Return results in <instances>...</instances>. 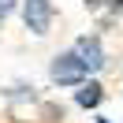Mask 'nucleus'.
I'll return each instance as SVG.
<instances>
[{"label": "nucleus", "instance_id": "1", "mask_svg": "<svg viewBox=\"0 0 123 123\" xmlns=\"http://www.w3.org/2000/svg\"><path fill=\"white\" fill-rule=\"evenodd\" d=\"M82 78H86V67L78 63L75 52H63V56L52 60V82H60V86H78Z\"/></svg>", "mask_w": 123, "mask_h": 123}, {"label": "nucleus", "instance_id": "2", "mask_svg": "<svg viewBox=\"0 0 123 123\" xmlns=\"http://www.w3.org/2000/svg\"><path fill=\"white\" fill-rule=\"evenodd\" d=\"M23 19L34 34H49V23H52V4L49 0H26L23 4Z\"/></svg>", "mask_w": 123, "mask_h": 123}, {"label": "nucleus", "instance_id": "3", "mask_svg": "<svg viewBox=\"0 0 123 123\" xmlns=\"http://www.w3.org/2000/svg\"><path fill=\"white\" fill-rule=\"evenodd\" d=\"M75 56H78V63L86 71H101L105 67V49H101L97 37H78L75 41Z\"/></svg>", "mask_w": 123, "mask_h": 123}, {"label": "nucleus", "instance_id": "4", "mask_svg": "<svg viewBox=\"0 0 123 123\" xmlns=\"http://www.w3.org/2000/svg\"><path fill=\"white\" fill-rule=\"evenodd\" d=\"M101 97H105V93H101L97 82H90V86H82V90H78V105H82V108H97Z\"/></svg>", "mask_w": 123, "mask_h": 123}, {"label": "nucleus", "instance_id": "5", "mask_svg": "<svg viewBox=\"0 0 123 123\" xmlns=\"http://www.w3.org/2000/svg\"><path fill=\"white\" fill-rule=\"evenodd\" d=\"M11 8H15V0H0V19L11 15Z\"/></svg>", "mask_w": 123, "mask_h": 123}, {"label": "nucleus", "instance_id": "6", "mask_svg": "<svg viewBox=\"0 0 123 123\" xmlns=\"http://www.w3.org/2000/svg\"><path fill=\"white\" fill-rule=\"evenodd\" d=\"M112 8H116V11H123V0H112Z\"/></svg>", "mask_w": 123, "mask_h": 123}, {"label": "nucleus", "instance_id": "7", "mask_svg": "<svg viewBox=\"0 0 123 123\" xmlns=\"http://www.w3.org/2000/svg\"><path fill=\"white\" fill-rule=\"evenodd\" d=\"M101 123H108V119H101Z\"/></svg>", "mask_w": 123, "mask_h": 123}]
</instances>
